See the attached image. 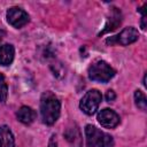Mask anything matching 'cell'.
<instances>
[{
    "mask_svg": "<svg viewBox=\"0 0 147 147\" xmlns=\"http://www.w3.org/2000/svg\"><path fill=\"white\" fill-rule=\"evenodd\" d=\"M60 111L61 102L57 96L51 91L44 92L40 98V114L42 122L46 125H53L59 119Z\"/></svg>",
    "mask_w": 147,
    "mask_h": 147,
    "instance_id": "1",
    "label": "cell"
},
{
    "mask_svg": "<svg viewBox=\"0 0 147 147\" xmlns=\"http://www.w3.org/2000/svg\"><path fill=\"white\" fill-rule=\"evenodd\" d=\"M85 136L88 147H114L113 137L93 125L85 126Z\"/></svg>",
    "mask_w": 147,
    "mask_h": 147,
    "instance_id": "2",
    "label": "cell"
},
{
    "mask_svg": "<svg viewBox=\"0 0 147 147\" xmlns=\"http://www.w3.org/2000/svg\"><path fill=\"white\" fill-rule=\"evenodd\" d=\"M116 74V70L110 67L106 61L99 60L88 68V78L93 82L107 83Z\"/></svg>",
    "mask_w": 147,
    "mask_h": 147,
    "instance_id": "3",
    "label": "cell"
},
{
    "mask_svg": "<svg viewBox=\"0 0 147 147\" xmlns=\"http://www.w3.org/2000/svg\"><path fill=\"white\" fill-rule=\"evenodd\" d=\"M101 100H102L101 93L98 90L93 88L85 93V95L80 100L79 107L86 115H93L98 110Z\"/></svg>",
    "mask_w": 147,
    "mask_h": 147,
    "instance_id": "4",
    "label": "cell"
},
{
    "mask_svg": "<svg viewBox=\"0 0 147 147\" xmlns=\"http://www.w3.org/2000/svg\"><path fill=\"white\" fill-rule=\"evenodd\" d=\"M139 38V32L136 28L129 26L123 29L118 34L114 37H109L106 40V44L108 45H121V46H127L134 41H137Z\"/></svg>",
    "mask_w": 147,
    "mask_h": 147,
    "instance_id": "5",
    "label": "cell"
},
{
    "mask_svg": "<svg viewBox=\"0 0 147 147\" xmlns=\"http://www.w3.org/2000/svg\"><path fill=\"white\" fill-rule=\"evenodd\" d=\"M29 20H30V17H29L28 13L25 10H23L22 8H20V7H11L7 11L8 23L11 26L16 28V29H20V28L24 26L29 22Z\"/></svg>",
    "mask_w": 147,
    "mask_h": 147,
    "instance_id": "6",
    "label": "cell"
},
{
    "mask_svg": "<svg viewBox=\"0 0 147 147\" xmlns=\"http://www.w3.org/2000/svg\"><path fill=\"white\" fill-rule=\"evenodd\" d=\"M98 122L101 124V126L107 127V129H114L119 124V116L117 113H115L111 109H102L98 113L96 117Z\"/></svg>",
    "mask_w": 147,
    "mask_h": 147,
    "instance_id": "7",
    "label": "cell"
},
{
    "mask_svg": "<svg viewBox=\"0 0 147 147\" xmlns=\"http://www.w3.org/2000/svg\"><path fill=\"white\" fill-rule=\"evenodd\" d=\"M122 23V14H121V10L116 7H113L110 9V15L109 17L107 18V22H106V25H105V29L99 33V36L101 34H105L109 31H113L115 30L119 24Z\"/></svg>",
    "mask_w": 147,
    "mask_h": 147,
    "instance_id": "8",
    "label": "cell"
},
{
    "mask_svg": "<svg viewBox=\"0 0 147 147\" xmlns=\"http://www.w3.org/2000/svg\"><path fill=\"white\" fill-rule=\"evenodd\" d=\"M16 116H17V119L21 123H23L25 125H30L37 118V113L31 107L23 106V107H21L18 109V111L16 113Z\"/></svg>",
    "mask_w": 147,
    "mask_h": 147,
    "instance_id": "9",
    "label": "cell"
},
{
    "mask_svg": "<svg viewBox=\"0 0 147 147\" xmlns=\"http://www.w3.org/2000/svg\"><path fill=\"white\" fill-rule=\"evenodd\" d=\"M65 139L70 142L72 147H83V139L79 129L75 125L72 127H68L64 132Z\"/></svg>",
    "mask_w": 147,
    "mask_h": 147,
    "instance_id": "10",
    "label": "cell"
},
{
    "mask_svg": "<svg viewBox=\"0 0 147 147\" xmlns=\"http://www.w3.org/2000/svg\"><path fill=\"white\" fill-rule=\"evenodd\" d=\"M14 55H15V49L13 45L5 44L0 46V65L3 67L9 65L14 60Z\"/></svg>",
    "mask_w": 147,
    "mask_h": 147,
    "instance_id": "11",
    "label": "cell"
},
{
    "mask_svg": "<svg viewBox=\"0 0 147 147\" xmlns=\"http://www.w3.org/2000/svg\"><path fill=\"white\" fill-rule=\"evenodd\" d=\"M0 147H15L13 132L7 125L0 126Z\"/></svg>",
    "mask_w": 147,
    "mask_h": 147,
    "instance_id": "12",
    "label": "cell"
},
{
    "mask_svg": "<svg viewBox=\"0 0 147 147\" xmlns=\"http://www.w3.org/2000/svg\"><path fill=\"white\" fill-rule=\"evenodd\" d=\"M134 101H136V106L140 109V110H146L147 108V99L144 92L137 90L134 92Z\"/></svg>",
    "mask_w": 147,
    "mask_h": 147,
    "instance_id": "13",
    "label": "cell"
},
{
    "mask_svg": "<svg viewBox=\"0 0 147 147\" xmlns=\"http://www.w3.org/2000/svg\"><path fill=\"white\" fill-rule=\"evenodd\" d=\"M8 95V86L5 79V76L0 72V102H6Z\"/></svg>",
    "mask_w": 147,
    "mask_h": 147,
    "instance_id": "14",
    "label": "cell"
},
{
    "mask_svg": "<svg viewBox=\"0 0 147 147\" xmlns=\"http://www.w3.org/2000/svg\"><path fill=\"white\" fill-rule=\"evenodd\" d=\"M146 7H147V5H144L139 9V11L141 13V23H140V25H141V29L142 30L146 29Z\"/></svg>",
    "mask_w": 147,
    "mask_h": 147,
    "instance_id": "15",
    "label": "cell"
},
{
    "mask_svg": "<svg viewBox=\"0 0 147 147\" xmlns=\"http://www.w3.org/2000/svg\"><path fill=\"white\" fill-rule=\"evenodd\" d=\"M115 99H116L115 92H114L113 90H108V91L106 92V100H107V102H113Z\"/></svg>",
    "mask_w": 147,
    "mask_h": 147,
    "instance_id": "16",
    "label": "cell"
},
{
    "mask_svg": "<svg viewBox=\"0 0 147 147\" xmlns=\"http://www.w3.org/2000/svg\"><path fill=\"white\" fill-rule=\"evenodd\" d=\"M48 147H57V142H56V137L55 134H53L49 139V142H48Z\"/></svg>",
    "mask_w": 147,
    "mask_h": 147,
    "instance_id": "17",
    "label": "cell"
},
{
    "mask_svg": "<svg viewBox=\"0 0 147 147\" xmlns=\"http://www.w3.org/2000/svg\"><path fill=\"white\" fill-rule=\"evenodd\" d=\"M5 34H6V32L2 30V29H0V41L3 39V37H5Z\"/></svg>",
    "mask_w": 147,
    "mask_h": 147,
    "instance_id": "18",
    "label": "cell"
}]
</instances>
